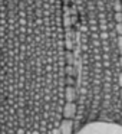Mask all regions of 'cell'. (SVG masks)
Returning a JSON list of instances; mask_svg holds the SVG:
<instances>
[{
  "label": "cell",
  "instance_id": "obj_3",
  "mask_svg": "<svg viewBox=\"0 0 122 134\" xmlns=\"http://www.w3.org/2000/svg\"><path fill=\"white\" fill-rule=\"evenodd\" d=\"M72 134H122L121 122L90 121L72 131Z\"/></svg>",
  "mask_w": 122,
  "mask_h": 134
},
{
  "label": "cell",
  "instance_id": "obj_1",
  "mask_svg": "<svg viewBox=\"0 0 122 134\" xmlns=\"http://www.w3.org/2000/svg\"><path fill=\"white\" fill-rule=\"evenodd\" d=\"M69 79L65 0H0V134H60Z\"/></svg>",
  "mask_w": 122,
  "mask_h": 134
},
{
  "label": "cell",
  "instance_id": "obj_2",
  "mask_svg": "<svg viewBox=\"0 0 122 134\" xmlns=\"http://www.w3.org/2000/svg\"><path fill=\"white\" fill-rule=\"evenodd\" d=\"M78 7L72 131L90 121L122 118L119 0H78Z\"/></svg>",
  "mask_w": 122,
  "mask_h": 134
}]
</instances>
